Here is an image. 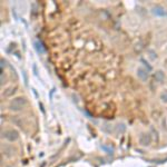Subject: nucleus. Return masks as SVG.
I'll return each mask as SVG.
<instances>
[{
	"mask_svg": "<svg viewBox=\"0 0 167 167\" xmlns=\"http://www.w3.org/2000/svg\"><path fill=\"white\" fill-rule=\"evenodd\" d=\"M26 105H27V99L25 97H16L10 101L9 109L13 111H19L24 109V107Z\"/></svg>",
	"mask_w": 167,
	"mask_h": 167,
	"instance_id": "obj_1",
	"label": "nucleus"
},
{
	"mask_svg": "<svg viewBox=\"0 0 167 167\" xmlns=\"http://www.w3.org/2000/svg\"><path fill=\"white\" fill-rule=\"evenodd\" d=\"M3 137L9 142H15L19 138V133L15 129H8L3 133Z\"/></svg>",
	"mask_w": 167,
	"mask_h": 167,
	"instance_id": "obj_2",
	"label": "nucleus"
},
{
	"mask_svg": "<svg viewBox=\"0 0 167 167\" xmlns=\"http://www.w3.org/2000/svg\"><path fill=\"white\" fill-rule=\"evenodd\" d=\"M152 142V137L149 134L147 133H145V134H142L140 137H139V144L142 145V146H148L149 144Z\"/></svg>",
	"mask_w": 167,
	"mask_h": 167,
	"instance_id": "obj_3",
	"label": "nucleus"
},
{
	"mask_svg": "<svg viewBox=\"0 0 167 167\" xmlns=\"http://www.w3.org/2000/svg\"><path fill=\"white\" fill-rule=\"evenodd\" d=\"M137 76L139 77V79L143 81H146L148 79L149 74H148V70L145 68H138L137 69Z\"/></svg>",
	"mask_w": 167,
	"mask_h": 167,
	"instance_id": "obj_4",
	"label": "nucleus"
},
{
	"mask_svg": "<svg viewBox=\"0 0 167 167\" xmlns=\"http://www.w3.org/2000/svg\"><path fill=\"white\" fill-rule=\"evenodd\" d=\"M154 78H155V80L158 81V82L164 81V79H165V74H164V71H163V70H157V71L154 74Z\"/></svg>",
	"mask_w": 167,
	"mask_h": 167,
	"instance_id": "obj_5",
	"label": "nucleus"
},
{
	"mask_svg": "<svg viewBox=\"0 0 167 167\" xmlns=\"http://www.w3.org/2000/svg\"><path fill=\"white\" fill-rule=\"evenodd\" d=\"M153 13L154 15H156V16H159V17H164L165 15H166V13H165V10L161 8V7L159 6H156L153 8Z\"/></svg>",
	"mask_w": 167,
	"mask_h": 167,
	"instance_id": "obj_6",
	"label": "nucleus"
},
{
	"mask_svg": "<svg viewBox=\"0 0 167 167\" xmlns=\"http://www.w3.org/2000/svg\"><path fill=\"white\" fill-rule=\"evenodd\" d=\"M35 48H36L38 54H43V52L46 51L45 46H43V43H40V41H36V43H35Z\"/></svg>",
	"mask_w": 167,
	"mask_h": 167,
	"instance_id": "obj_7",
	"label": "nucleus"
},
{
	"mask_svg": "<svg viewBox=\"0 0 167 167\" xmlns=\"http://www.w3.org/2000/svg\"><path fill=\"white\" fill-rule=\"evenodd\" d=\"M16 89H17V87L8 88V89H6V90L3 92V96H5V97H10L11 95H13V94L16 93Z\"/></svg>",
	"mask_w": 167,
	"mask_h": 167,
	"instance_id": "obj_8",
	"label": "nucleus"
},
{
	"mask_svg": "<svg viewBox=\"0 0 167 167\" xmlns=\"http://www.w3.org/2000/svg\"><path fill=\"white\" fill-rule=\"evenodd\" d=\"M161 99L163 103L167 104V90H164V92L161 94Z\"/></svg>",
	"mask_w": 167,
	"mask_h": 167,
	"instance_id": "obj_9",
	"label": "nucleus"
},
{
	"mask_svg": "<svg viewBox=\"0 0 167 167\" xmlns=\"http://www.w3.org/2000/svg\"><path fill=\"white\" fill-rule=\"evenodd\" d=\"M142 62L144 64V65H145V66H146V67H147V70H150V69H152V67L149 66L148 64H147V61H146L145 59H142Z\"/></svg>",
	"mask_w": 167,
	"mask_h": 167,
	"instance_id": "obj_10",
	"label": "nucleus"
},
{
	"mask_svg": "<svg viewBox=\"0 0 167 167\" xmlns=\"http://www.w3.org/2000/svg\"><path fill=\"white\" fill-rule=\"evenodd\" d=\"M149 54H150V57H152V58H156V54H155L154 51H149Z\"/></svg>",
	"mask_w": 167,
	"mask_h": 167,
	"instance_id": "obj_11",
	"label": "nucleus"
}]
</instances>
